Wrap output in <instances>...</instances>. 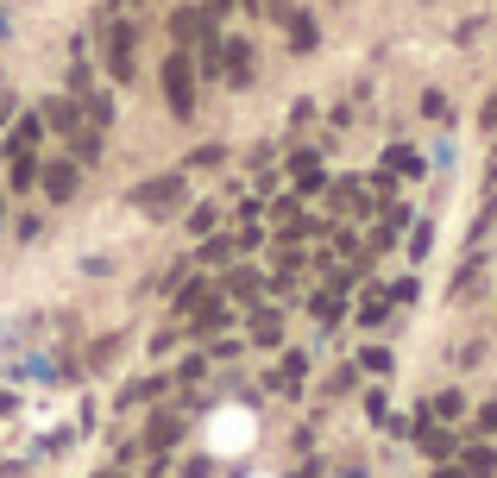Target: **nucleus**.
I'll return each mask as SVG.
<instances>
[{"instance_id":"obj_3","label":"nucleus","mask_w":497,"mask_h":478,"mask_svg":"<svg viewBox=\"0 0 497 478\" xmlns=\"http://www.w3.org/2000/svg\"><path fill=\"white\" fill-rule=\"evenodd\" d=\"M38 177H44V196H51V202H70V196L82 189V164H76V158H57V164H44Z\"/></svg>"},{"instance_id":"obj_17","label":"nucleus","mask_w":497,"mask_h":478,"mask_svg":"<svg viewBox=\"0 0 497 478\" xmlns=\"http://www.w3.org/2000/svg\"><path fill=\"white\" fill-rule=\"evenodd\" d=\"M460 466H466V478H492L497 473V454H492V447H466V454H460Z\"/></svg>"},{"instance_id":"obj_15","label":"nucleus","mask_w":497,"mask_h":478,"mask_svg":"<svg viewBox=\"0 0 497 478\" xmlns=\"http://www.w3.org/2000/svg\"><path fill=\"white\" fill-rule=\"evenodd\" d=\"M290 44H296V51H315V44H321V32H315L309 13H290Z\"/></svg>"},{"instance_id":"obj_4","label":"nucleus","mask_w":497,"mask_h":478,"mask_svg":"<svg viewBox=\"0 0 497 478\" xmlns=\"http://www.w3.org/2000/svg\"><path fill=\"white\" fill-rule=\"evenodd\" d=\"M108 76L132 82V25H108Z\"/></svg>"},{"instance_id":"obj_7","label":"nucleus","mask_w":497,"mask_h":478,"mask_svg":"<svg viewBox=\"0 0 497 478\" xmlns=\"http://www.w3.org/2000/svg\"><path fill=\"white\" fill-rule=\"evenodd\" d=\"M38 132H44V114H25V120H13V132H6V158H32Z\"/></svg>"},{"instance_id":"obj_2","label":"nucleus","mask_w":497,"mask_h":478,"mask_svg":"<svg viewBox=\"0 0 497 478\" xmlns=\"http://www.w3.org/2000/svg\"><path fill=\"white\" fill-rule=\"evenodd\" d=\"M183 202V177H158V183H139L132 189V208L139 215H170Z\"/></svg>"},{"instance_id":"obj_10","label":"nucleus","mask_w":497,"mask_h":478,"mask_svg":"<svg viewBox=\"0 0 497 478\" xmlns=\"http://www.w3.org/2000/svg\"><path fill=\"white\" fill-rule=\"evenodd\" d=\"M101 145H108V139H101V126H76V132H70V151H76V164L101 158Z\"/></svg>"},{"instance_id":"obj_9","label":"nucleus","mask_w":497,"mask_h":478,"mask_svg":"<svg viewBox=\"0 0 497 478\" xmlns=\"http://www.w3.org/2000/svg\"><path fill=\"white\" fill-rule=\"evenodd\" d=\"M252 340H258V347H277V340H283V315H277V309H252Z\"/></svg>"},{"instance_id":"obj_23","label":"nucleus","mask_w":497,"mask_h":478,"mask_svg":"<svg viewBox=\"0 0 497 478\" xmlns=\"http://www.w3.org/2000/svg\"><path fill=\"white\" fill-rule=\"evenodd\" d=\"M227 296H258V271H227Z\"/></svg>"},{"instance_id":"obj_19","label":"nucleus","mask_w":497,"mask_h":478,"mask_svg":"<svg viewBox=\"0 0 497 478\" xmlns=\"http://www.w3.org/2000/svg\"><path fill=\"white\" fill-rule=\"evenodd\" d=\"M403 227H409V215H403V208H384V221H378V234H372V239H378V245H390Z\"/></svg>"},{"instance_id":"obj_12","label":"nucleus","mask_w":497,"mask_h":478,"mask_svg":"<svg viewBox=\"0 0 497 478\" xmlns=\"http://www.w3.org/2000/svg\"><path fill=\"white\" fill-rule=\"evenodd\" d=\"M334 208H340V215H366V208H372V196H366L359 183H334Z\"/></svg>"},{"instance_id":"obj_34","label":"nucleus","mask_w":497,"mask_h":478,"mask_svg":"<svg viewBox=\"0 0 497 478\" xmlns=\"http://www.w3.org/2000/svg\"><path fill=\"white\" fill-rule=\"evenodd\" d=\"M246 6H258V0H246Z\"/></svg>"},{"instance_id":"obj_24","label":"nucleus","mask_w":497,"mask_h":478,"mask_svg":"<svg viewBox=\"0 0 497 478\" xmlns=\"http://www.w3.org/2000/svg\"><path fill=\"white\" fill-rule=\"evenodd\" d=\"M202 302H208V283H183V290H177V309H183V315H196Z\"/></svg>"},{"instance_id":"obj_33","label":"nucleus","mask_w":497,"mask_h":478,"mask_svg":"<svg viewBox=\"0 0 497 478\" xmlns=\"http://www.w3.org/2000/svg\"><path fill=\"white\" fill-rule=\"evenodd\" d=\"M0 221H6V208H0Z\"/></svg>"},{"instance_id":"obj_32","label":"nucleus","mask_w":497,"mask_h":478,"mask_svg":"<svg viewBox=\"0 0 497 478\" xmlns=\"http://www.w3.org/2000/svg\"><path fill=\"white\" fill-rule=\"evenodd\" d=\"M264 13H290V0H264Z\"/></svg>"},{"instance_id":"obj_14","label":"nucleus","mask_w":497,"mask_h":478,"mask_svg":"<svg viewBox=\"0 0 497 478\" xmlns=\"http://www.w3.org/2000/svg\"><path fill=\"white\" fill-rule=\"evenodd\" d=\"M202 25H215V19H208L202 6H183V13L170 19V32H177V38H202Z\"/></svg>"},{"instance_id":"obj_8","label":"nucleus","mask_w":497,"mask_h":478,"mask_svg":"<svg viewBox=\"0 0 497 478\" xmlns=\"http://www.w3.org/2000/svg\"><path fill=\"white\" fill-rule=\"evenodd\" d=\"M271 221H277V234H283V239L315 234V221H302V202H277V208H271Z\"/></svg>"},{"instance_id":"obj_6","label":"nucleus","mask_w":497,"mask_h":478,"mask_svg":"<svg viewBox=\"0 0 497 478\" xmlns=\"http://www.w3.org/2000/svg\"><path fill=\"white\" fill-rule=\"evenodd\" d=\"M44 126H51L57 139H70L76 126H89V114L76 108V95H63V101H51V108H44Z\"/></svg>"},{"instance_id":"obj_11","label":"nucleus","mask_w":497,"mask_h":478,"mask_svg":"<svg viewBox=\"0 0 497 478\" xmlns=\"http://www.w3.org/2000/svg\"><path fill=\"white\" fill-rule=\"evenodd\" d=\"M290 177H296V189H302V196H315V189H321V183H328V177H321V164H315V158H309V151H302V158H296V164H290Z\"/></svg>"},{"instance_id":"obj_25","label":"nucleus","mask_w":497,"mask_h":478,"mask_svg":"<svg viewBox=\"0 0 497 478\" xmlns=\"http://www.w3.org/2000/svg\"><path fill=\"white\" fill-rule=\"evenodd\" d=\"M177 435H183V422H177V416H158V422H151V447H170Z\"/></svg>"},{"instance_id":"obj_22","label":"nucleus","mask_w":497,"mask_h":478,"mask_svg":"<svg viewBox=\"0 0 497 478\" xmlns=\"http://www.w3.org/2000/svg\"><path fill=\"white\" fill-rule=\"evenodd\" d=\"M82 114H89V126H101V132H108V126H114V101H108V95H89V108H82Z\"/></svg>"},{"instance_id":"obj_13","label":"nucleus","mask_w":497,"mask_h":478,"mask_svg":"<svg viewBox=\"0 0 497 478\" xmlns=\"http://www.w3.org/2000/svg\"><path fill=\"white\" fill-rule=\"evenodd\" d=\"M416 441H422V454H428V460H447V454H454V435H447V428H435V422H422V435H416Z\"/></svg>"},{"instance_id":"obj_26","label":"nucleus","mask_w":497,"mask_h":478,"mask_svg":"<svg viewBox=\"0 0 497 478\" xmlns=\"http://www.w3.org/2000/svg\"><path fill=\"white\" fill-rule=\"evenodd\" d=\"M359 365H366V371H378V378H390V353H384V347H366V353H359Z\"/></svg>"},{"instance_id":"obj_18","label":"nucleus","mask_w":497,"mask_h":478,"mask_svg":"<svg viewBox=\"0 0 497 478\" xmlns=\"http://www.w3.org/2000/svg\"><path fill=\"white\" fill-rule=\"evenodd\" d=\"M32 183H38V164H32V158H13V170H6V189H13V196H25Z\"/></svg>"},{"instance_id":"obj_35","label":"nucleus","mask_w":497,"mask_h":478,"mask_svg":"<svg viewBox=\"0 0 497 478\" xmlns=\"http://www.w3.org/2000/svg\"><path fill=\"white\" fill-rule=\"evenodd\" d=\"M101 478H114V473H101Z\"/></svg>"},{"instance_id":"obj_5","label":"nucleus","mask_w":497,"mask_h":478,"mask_svg":"<svg viewBox=\"0 0 497 478\" xmlns=\"http://www.w3.org/2000/svg\"><path fill=\"white\" fill-rule=\"evenodd\" d=\"M221 76L227 82H252V44L246 38H221Z\"/></svg>"},{"instance_id":"obj_1","label":"nucleus","mask_w":497,"mask_h":478,"mask_svg":"<svg viewBox=\"0 0 497 478\" xmlns=\"http://www.w3.org/2000/svg\"><path fill=\"white\" fill-rule=\"evenodd\" d=\"M164 101L177 114H196V70H189V57H170L164 63Z\"/></svg>"},{"instance_id":"obj_31","label":"nucleus","mask_w":497,"mask_h":478,"mask_svg":"<svg viewBox=\"0 0 497 478\" xmlns=\"http://www.w3.org/2000/svg\"><path fill=\"white\" fill-rule=\"evenodd\" d=\"M435 478H466V466H435Z\"/></svg>"},{"instance_id":"obj_30","label":"nucleus","mask_w":497,"mask_h":478,"mask_svg":"<svg viewBox=\"0 0 497 478\" xmlns=\"http://www.w3.org/2000/svg\"><path fill=\"white\" fill-rule=\"evenodd\" d=\"M6 120H13V95L0 89V126H6Z\"/></svg>"},{"instance_id":"obj_20","label":"nucleus","mask_w":497,"mask_h":478,"mask_svg":"<svg viewBox=\"0 0 497 478\" xmlns=\"http://www.w3.org/2000/svg\"><path fill=\"white\" fill-rule=\"evenodd\" d=\"M384 170H409V177H416V170H422V158H416L409 145H390V151H384Z\"/></svg>"},{"instance_id":"obj_28","label":"nucleus","mask_w":497,"mask_h":478,"mask_svg":"<svg viewBox=\"0 0 497 478\" xmlns=\"http://www.w3.org/2000/svg\"><path fill=\"white\" fill-rule=\"evenodd\" d=\"M359 321H366V328H378V321H384V296H366V309H359Z\"/></svg>"},{"instance_id":"obj_27","label":"nucleus","mask_w":497,"mask_h":478,"mask_svg":"<svg viewBox=\"0 0 497 478\" xmlns=\"http://www.w3.org/2000/svg\"><path fill=\"white\" fill-rule=\"evenodd\" d=\"M460 409H466L460 390H441V397H435V416H460Z\"/></svg>"},{"instance_id":"obj_16","label":"nucleus","mask_w":497,"mask_h":478,"mask_svg":"<svg viewBox=\"0 0 497 478\" xmlns=\"http://www.w3.org/2000/svg\"><path fill=\"white\" fill-rule=\"evenodd\" d=\"M221 328H227V302H215V296H208V302L196 309V334H221Z\"/></svg>"},{"instance_id":"obj_21","label":"nucleus","mask_w":497,"mask_h":478,"mask_svg":"<svg viewBox=\"0 0 497 478\" xmlns=\"http://www.w3.org/2000/svg\"><path fill=\"white\" fill-rule=\"evenodd\" d=\"M215 227H221V208H215V202H208V208H189V234H215Z\"/></svg>"},{"instance_id":"obj_29","label":"nucleus","mask_w":497,"mask_h":478,"mask_svg":"<svg viewBox=\"0 0 497 478\" xmlns=\"http://www.w3.org/2000/svg\"><path fill=\"white\" fill-rule=\"evenodd\" d=\"M479 428H485V435L497 428V403H485V409H479Z\"/></svg>"}]
</instances>
